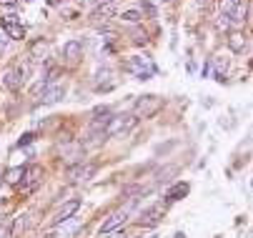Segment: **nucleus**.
Returning a JSON list of instances; mask_svg holds the SVG:
<instances>
[{"instance_id":"5701e85b","label":"nucleus","mask_w":253,"mask_h":238,"mask_svg":"<svg viewBox=\"0 0 253 238\" xmlns=\"http://www.w3.org/2000/svg\"><path fill=\"white\" fill-rule=\"evenodd\" d=\"M238 0H218V13H230L236 8Z\"/></svg>"},{"instance_id":"1a4fd4ad","label":"nucleus","mask_w":253,"mask_h":238,"mask_svg":"<svg viewBox=\"0 0 253 238\" xmlns=\"http://www.w3.org/2000/svg\"><path fill=\"white\" fill-rule=\"evenodd\" d=\"M3 33H5L10 40H23V38H25V28L20 25V23H15L13 18H5V20H3Z\"/></svg>"},{"instance_id":"f03ea898","label":"nucleus","mask_w":253,"mask_h":238,"mask_svg":"<svg viewBox=\"0 0 253 238\" xmlns=\"http://www.w3.org/2000/svg\"><path fill=\"white\" fill-rule=\"evenodd\" d=\"M163 108V100L158 95H143L136 100V118H151Z\"/></svg>"},{"instance_id":"ddd939ff","label":"nucleus","mask_w":253,"mask_h":238,"mask_svg":"<svg viewBox=\"0 0 253 238\" xmlns=\"http://www.w3.org/2000/svg\"><path fill=\"white\" fill-rule=\"evenodd\" d=\"M63 228L58 231V233H53L50 238H75L78 236V231H80V221H66V223H60Z\"/></svg>"},{"instance_id":"aec40b11","label":"nucleus","mask_w":253,"mask_h":238,"mask_svg":"<svg viewBox=\"0 0 253 238\" xmlns=\"http://www.w3.org/2000/svg\"><path fill=\"white\" fill-rule=\"evenodd\" d=\"M30 53H33L35 58H43V55L48 53V40H43V38H40V40H35L33 46H30Z\"/></svg>"},{"instance_id":"b1692460","label":"nucleus","mask_w":253,"mask_h":238,"mask_svg":"<svg viewBox=\"0 0 253 238\" xmlns=\"http://www.w3.org/2000/svg\"><path fill=\"white\" fill-rule=\"evenodd\" d=\"M230 25H233V23H230L228 13H218V28H221V30H228Z\"/></svg>"},{"instance_id":"9b49d317","label":"nucleus","mask_w":253,"mask_h":238,"mask_svg":"<svg viewBox=\"0 0 253 238\" xmlns=\"http://www.w3.org/2000/svg\"><path fill=\"white\" fill-rule=\"evenodd\" d=\"M248 10H251L248 0H238V3H236V8L228 13L230 23H246V20H248Z\"/></svg>"},{"instance_id":"a878e982","label":"nucleus","mask_w":253,"mask_h":238,"mask_svg":"<svg viewBox=\"0 0 253 238\" xmlns=\"http://www.w3.org/2000/svg\"><path fill=\"white\" fill-rule=\"evenodd\" d=\"M0 238H10V231L8 228H0Z\"/></svg>"},{"instance_id":"f8f14e48","label":"nucleus","mask_w":253,"mask_h":238,"mask_svg":"<svg viewBox=\"0 0 253 238\" xmlns=\"http://www.w3.org/2000/svg\"><path fill=\"white\" fill-rule=\"evenodd\" d=\"M63 95H66V85H48V88L43 91V103L46 105H50V103H58Z\"/></svg>"},{"instance_id":"dca6fc26","label":"nucleus","mask_w":253,"mask_h":238,"mask_svg":"<svg viewBox=\"0 0 253 238\" xmlns=\"http://www.w3.org/2000/svg\"><path fill=\"white\" fill-rule=\"evenodd\" d=\"M113 13H115V3H105V5L100 3V5L93 10V20H108Z\"/></svg>"},{"instance_id":"9d476101","label":"nucleus","mask_w":253,"mask_h":238,"mask_svg":"<svg viewBox=\"0 0 253 238\" xmlns=\"http://www.w3.org/2000/svg\"><path fill=\"white\" fill-rule=\"evenodd\" d=\"M28 226H30V213H20V215H15V218H13V226L8 228V231H10V238H18L20 233H25Z\"/></svg>"},{"instance_id":"0eeeda50","label":"nucleus","mask_w":253,"mask_h":238,"mask_svg":"<svg viewBox=\"0 0 253 238\" xmlns=\"http://www.w3.org/2000/svg\"><path fill=\"white\" fill-rule=\"evenodd\" d=\"M80 211V201L78 198H73V201H66L63 203V208L53 215V226H60V223H66V221H70L73 215Z\"/></svg>"},{"instance_id":"f3484780","label":"nucleus","mask_w":253,"mask_h":238,"mask_svg":"<svg viewBox=\"0 0 253 238\" xmlns=\"http://www.w3.org/2000/svg\"><path fill=\"white\" fill-rule=\"evenodd\" d=\"M188 193V183H176L173 188H168L165 193V201H181L183 196Z\"/></svg>"},{"instance_id":"f257e3e1","label":"nucleus","mask_w":253,"mask_h":238,"mask_svg":"<svg viewBox=\"0 0 253 238\" xmlns=\"http://www.w3.org/2000/svg\"><path fill=\"white\" fill-rule=\"evenodd\" d=\"M138 123L136 116H111L108 118V125H105V131H103V138H108V136H118V133H128L133 131Z\"/></svg>"},{"instance_id":"412c9836","label":"nucleus","mask_w":253,"mask_h":238,"mask_svg":"<svg viewBox=\"0 0 253 238\" xmlns=\"http://www.w3.org/2000/svg\"><path fill=\"white\" fill-rule=\"evenodd\" d=\"M120 20H123V23H138V20H143V13L140 10H123Z\"/></svg>"},{"instance_id":"39448f33","label":"nucleus","mask_w":253,"mask_h":238,"mask_svg":"<svg viewBox=\"0 0 253 238\" xmlns=\"http://www.w3.org/2000/svg\"><path fill=\"white\" fill-rule=\"evenodd\" d=\"M40 176H43V168L40 166H25V173H23V193H33L40 183Z\"/></svg>"},{"instance_id":"20e7f679","label":"nucleus","mask_w":253,"mask_h":238,"mask_svg":"<svg viewBox=\"0 0 253 238\" xmlns=\"http://www.w3.org/2000/svg\"><path fill=\"white\" fill-rule=\"evenodd\" d=\"M95 170H98L95 163H78V166H73V168L68 170V178H70L73 183H78V181H91V178L95 176Z\"/></svg>"},{"instance_id":"bb28decb","label":"nucleus","mask_w":253,"mask_h":238,"mask_svg":"<svg viewBox=\"0 0 253 238\" xmlns=\"http://www.w3.org/2000/svg\"><path fill=\"white\" fill-rule=\"evenodd\" d=\"M5 43H8V35H5L3 30H0V46H5Z\"/></svg>"},{"instance_id":"6e6552de","label":"nucleus","mask_w":253,"mask_h":238,"mask_svg":"<svg viewBox=\"0 0 253 238\" xmlns=\"http://www.w3.org/2000/svg\"><path fill=\"white\" fill-rule=\"evenodd\" d=\"M63 58L68 60V66H75V63L83 58V43L80 40H68L63 46Z\"/></svg>"},{"instance_id":"423d86ee","label":"nucleus","mask_w":253,"mask_h":238,"mask_svg":"<svg viewBox=\"0 0 253 238\" xmlns=\"http://www.w3.org/2000/svg\"><path fill=\"white\" fill-rule=\"evenodd\" d=\"M125 221H128V211H115V213H111L108 215V221H105L103 226H100V236H108V233H113V231H118L120 226H125Z\"/></svg>"},{"instance_id":"2eb2a0df","label":"nucleus","mask_w":253,"mask_h":238,"mask_svg":"<svg viewBox=\"0 0 253 238\" xmlns=\"http://www.w3.org/2000/svg\"><path fill=\"white\" fill-rule=\"evenodd\" d=\"M248 46V40L243 33H230L228 35V48L233 50V53H243V48Z\"/></svg>"},{"instance_id":"6ab92c4d","label":"nucleus","mask_w":253,"mask_h":238,"mask_svg":"<svg viewBox=\"0 0 253 238\" xmlns=\"http://www.w3.org/2000/svg\"><path fill=\"white\" fill-rule=\"evenodd\" d=\"M3 85H5L8 91H18V88H20V85H23V83L18 80L15 71H5V73H3Z\"/></svg>"},{"instance_id":"a211bd4d","label":"nucleus","mask_w":253,"mask_h":238,"mask_svg":"<svg viewBox=\"0 0 253 238\" xmlns=\"http://www.w3.org/2000/svg\"><path fill=\"white\" fill-rule=\"evenodd\" d=\"M23 173H25V166H15V168H10V170L5 173V181H8L10 186H18L20 181H23Z\"/></svg>"},{"instance_id":"cd10ccee","label":"nucleus","mask_w":253,"mask_h":238,"mask_svg":"<svg viewBox=\"0 0 253 238\" xmlns=\"http://www.w3.org/2000/svg\"><path fill=\"white\" fill-rule=\"evenodd\" d=\"M50 5H60V3H66V0H48Z\"/></svg>"},{"instance_id":"4468645a","label":"nucleus","mask_w":253,"mask_h":238,"mask_svg":"<svg viewBox=\"0 0 253 238\" xmlns=\"http://www.w3.org/2000/svg\"><path fill=\"white\" fill-rule=\"evenodd\" d=\"M161 213H163V208H161V206L145 208V211L140 213V223H143V226H156V223H158V218H161Z\"/></svg>"},{"instance_id":"393cba45","label":"nucleus","mask_w":253,"mask_h":238,"mask_svg":"<svg viewBox=\"0 0 253 238\" xmlns=\"http://www.w3.org/2000/svg\"><path fill=\"white\" fill-rule=\"evenodd\" d=\"M33 138H35V136H33V133H25V136H23V138H20V141H18V145H28V143H30V141H33Z\"/></svg>"},{"instance_id":"7ed1b4c3","label":"nucleus","mask_w":253,"mask_h":238,"mask_svg":"<svg viewBox=\"0 0 253 238\" xmlns=\"http://www.w3.org/2000/svg\"><path fill=\"white\" fill-rule=\"evenodd\" d=\"M125 68H128L131 73H136L138 80H148V78L156 73V66H153L148 58H133V60L125 63Z\"/></svg>"},{"instance_id":"4be33fe9","label":"nucleus","mask_w":253,"mask_h":238,"mask_svg":"<svg viewBox=\"0 0 253 238\" xmlns=\"http://www.w3.org/2000/svg\"><path fill=\"white\" fill-rule=\"evenodd\" d=\"M13 71H15V75H18L20 83H25V80L30 78V63H25V66H18V68H13Z\"/></svg>"}]
</instances>
